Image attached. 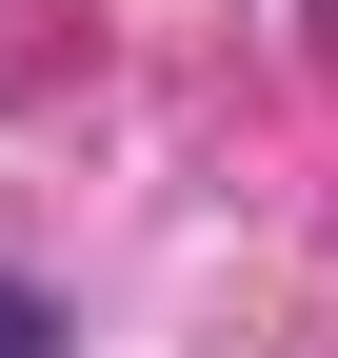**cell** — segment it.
<instances>
[{
	"label": "cell",
	"mask_w": 338,
	"mask_h": 358,
	"mask_svg": "<svg viewBox=\"0 0 338 358\" xmlns=\"http://www.w3.org/2000/svg\"><path fill=\"white\" fill-rule=\"evenodd\" d=\"M0 358H40V299H0Z\"/></svg>",
	"instance_id": "6da1fadb"
}]
</instances>
